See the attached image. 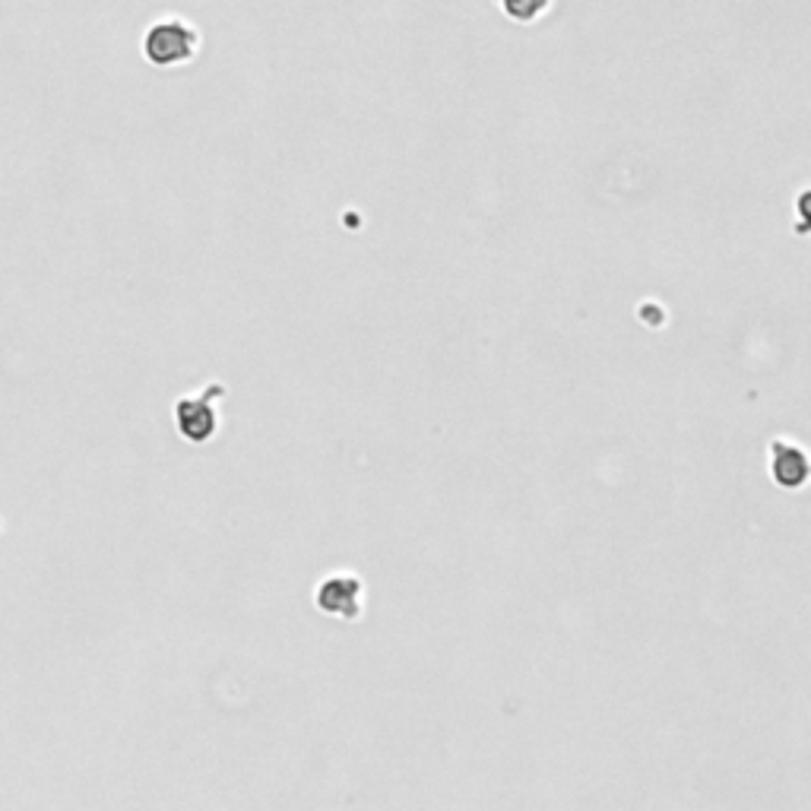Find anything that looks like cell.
I'll return each instance as SVG.
<instances>
[{
  "instance_id": "3",
  "label": "cell",
  "mask_w": 811,
  "mask_h": 811,
  "mask_svg": "<svg viewBox=\"0 0 811 811\" xmlns=\"http://www.w3.org/2000/svg\"><path fill=\"white\" fill-rule=\"evenodd\" d=\"M314 603L320 615H330L339 622H358L365 612V581L355 571H334L317 583Z\"/></svg>"
},
{
  "instance_id": "5",
  "label": "cell",
  "mask_w": 811,
  "mask_h": 811,
  "mask_svg": "<svg viewBox=\"0 0 811 811\" xmlns=\"http://www.w3.org/2000/svg\"><path fill=\"white\" fill-rule=\"evenodd\" d=\"M495 7L517 26H533L552 10V0H495Z\"/></svg>"
},
{
  "instance_id": "1",
  "label": "cell",
  "mask_w": 811,
  "mask_h": 811,
  "mask_svg": "<svg viewBox=\"0 0 811 811\" xmlns=\"http://www.w3.org/2000/svg\"><path fill=\"white\" fill-rule=\"evenodd\" d=\"M229 396V387L219 380H209L207 387H200L197 394L178 396L175 399V428L178 435L190 441V444H209L216 432H219V399Z\"/></svg>"
},
{
  "instance_id": "4",
  "label": "cell",
  "mask_w": 811,
  "mask_h": 811,
  "mask_svg": "<svg viewBox=\"0 0 811 811\" xmlns=\"http://www.w3.org/2000/svg\"><path fill=\"white\" fill-rule=\"evenodd\" d=\"M770 476L780 488H805L809 482V454L802 444L790 437H773L770 441Z\"/></svg>"
},
{
  "instance_id": "2",
  "label": "cell",
  "mask_w": 811,
  "mask_h": 811,
  "mask_svg": "<svg viewBox=\"0 0 811 811\" xmlns=\"http://www.w3.org/2000/svg\"><path fill=\"white\" fill-rule=\"evenodd\" d=\"M197 51H200V32L188 20H178V17L152 22L144 39V58L162 70L190 63L197 58Z\"/></svg>"
}]
</instances>
